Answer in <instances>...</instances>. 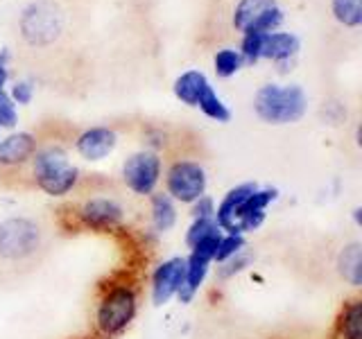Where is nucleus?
I'll return each mask as SVG.
<instances>
[{
  "label": "nucleus",
  "instance_id": "obj_1",
  "mask_svg": "<svg viewBox=\"0 0 362 339\" xmlns=\"http://www.w3.org/2000/svg\"><path fill=\"white\" fill-rule=\"evenodd\" d=\"M141 312V292L139 285L132 280H116L102 287L95 312L93 326L100 339H116L124 335L134 326L136 316Z\"/></svg>",
  "mask_w": 362,
  "mask_h": 339
},
{
  "label": "nucleus",
  "instance_id": "obj_2",
  "mask_svg": "<svg viewBox=\"0 0 362 339\" xmlns=\"http://www.w3.org/2000/svg\"><path fill=\"white\" fill-rule=\"evenodd\" d=\"M32 179L43 195L62 199L73 195L82 172L71 163L66 150L59 145H45L32 156Z\"/></svg>",
  "mask_w": 362,
  "mask_h": 339
},
{
  "label": "nucleus",
  "instance_id": "obj_3",
  "mask_svg": "<svg viewBox=\"0 0 362 339\" xmlns=\"http://www.w3.org/2000/svg\"><path fill=\"white\" fill-rule=\"evenodd\" d=\"M254 111L267 124H292L305 116L308 97L297 84H265L254 97Z\"/></svg>",
  "mask_w": 362,
  "mask_h": 339
},
{
  "label": "nucleus",
  "instance_id": "obj_4",
  "mask_svg": "<svg viewBox=\"0 0 362 339\" xmlns=\"http://www.w3.org/2000/svg\"><path fill=\"white\" fill-rule=\"evenodd\" d=\"M43 229L37 220L25 215H11L0 220V260L3 263H28L41 251Z\"/></svg>",
  "mask_w": 362,
  "mask_h": 339
},
{
  "label": "nucleus",
  "instance_id": "obj_5",
  "mask_svg": "<svg viewBox=\"0 0 362 339\" xmlns=\"http://www.w3.org/2000/svg\"><path fill=\"white\" fill-rule=\"evenodd\" d=\"M71 222L75 229L90 231V233H111L122 229L127 222V210L116 197H88L79 201L71 210Z\"/></svg>",
  "mask_w": 362,
  "mask_h": 339
},
{
  "label": "nucleus",
  "instance_id": "obj_6",
  "mask_svg": "<svg viewBox=\"0 0 362 339\" xmlns=\"http://www.w3.org/2000/svg\"><path fill=\"white\" fill-rule=\"evenodd\" d=\"M163 192L181 206H190L209 190V174L199 161L179 158L163 172Z\"/></svg>",
  "mask_w": 362,
  "mask_h": 339
},
{
  "label": "nucleus",
  "instance_id": "obj_7",
  "mask_svg": "<svg viewBox=\"0 0 362 339\" xmlns=\"http://www.w3.org/2000/svg\"><path fill=\"white\" fill-rule=\"evenodd\" d=\"M163 179V161L156 150H139L122 163V184L136 197H150Z\"/></svg>",
  "mask_w": 362,
  "mask_h": 339
},
{
  "label": "nucleus",
  "instance_id": "obj_8",
  "mask_svg": "<svg viewBox=\"0 0 362 339\" xmlns=\"http://www.w3.org/2000/svg\"><path fill=\"white\" fill-rule=\"evenodd\" d=\"M279 199V188L272 186H256L254 192L249 195L240 206H238L235 215L231 218L229 226L222 233H238V235H249L258 231L267 220L269 206Z\"/></svg>",
  "mask_w": 362,
  "mask_h": 339
},
{
  "label": "nucleus",
  "instance_id": "obj_9",
  "mask_svg": "<svg viewBox=\"0 0 362 339\" xmlns=\"http://www.w3.org/2000/svg\"><path fill=\"white\" fill-rule=\"evenodd\" d=\"M64 25L62 11L52 3H32L21 18V30L32 45H48L59 37Z\"/></svg>",
  "mask_w": 362,
  "mask_h": 339
},
{
  "label": "nucleus",
  "instance_id": "obj_10",
  "mask_svg": "<svg viewBox=\"0 0 362 339\" xmlns=\"http://www.w3.org/2000/svg\"><path fill=\"white\" fill-rule=\"evenodd\" d=\"M184 256H170L152 269L150 280H147V290H150V303L154 308H163L173 299H177L181 282H184Z\"/></svg>",
  "mask_w": 362,
  "mask_h": 339
},
{
  "label": "nucleus",
  "instance_id": "obj_11",
  "mask_svg": "<svg viewBox=\"0 0 362 339\" xmlns=\"http://www.w3.org/2000/svg\"><path fill=\"white\" fill-rule=\"evenodd\" d=\"M116 145H118V133L109 127H90L75 138L77 154L90 163L107 158L113 150H116Z\"/></svg>",
  "mask_w": 362,
  "mask_h": 339
},
{
  "label": "nucleus",
  "instance_id": "obj_12",
  "mask_svg": "<svg viewBox=\"0 0 362 339\" xmlns=\"http://www.w3.org/2000/svg\"><path fill=\"white\" fill-rule=\"evenodd\" d=\"M213 269V260L204 258L199 254H190L186 256V269H184V282H181V290L177 294L179 303H192L197 299V294L202 292V287L206 285V280L211 276Z\"/></svg>",
  "mask_w": 362,
  "mask_h": 339
},
{
  "label": "nucleus",
  "instance_id": "obj_13",
  "mask_svg": "<svg viewBox=\"0 0 362 339\" xmlns=\"http://www.w3.org/2000/svg\"><path fill=\"white\" fill-rule=\"evenodd\" d=\"M37 138L30 131H11L0 138V167H21L32 161L37 152Z\"/></svg>",
  "mask_w": 362,
  "mask_h": 339
},
{
  "label": "nucleus",
  "instance_id": "obj_14",
  "mask_svg": "<svg viewBox=\"0 0 362 339\" xmlns=\"http://www.w3.org/2000/svg\"><path fill=\"white\" fill-rule=\"evenodd\" d=\"M150 199V226L156 235H165L177 226L179 222V203L168 197L163 190H156Z\"/></svg>",
  "mask_w": 362,
  "mask_h": 339
},
{
  "label": "nucleus",
  "instance_id": "obj_15",
  "mask_svg": "<svg viewBox=\"0 0 362 339\" xmlns=\"http://www.w3.org/2000/svg\"><path fill=\"white\" fill-rule=\"evenodd\" d=\"M335 269L346 285L354 290L362 285V244L358 240H351L339 246L335 256Z\"/></svg>",
  "mask_w": 362,
  "mask_h": 339
},
{
  "label": "nucleus",
  "instance_id": "obj_16",
  "mask_svg": "<svg viewBox=\"0 0 362 339\" xmlns=\"http://www.w3.org/2000/svg\"><path fill=\"white\" fill-rule=\"evenodd\" d=\"M335 339H362V299L351 297L342 303L335 326H333Z\"/></svg>",
  "mask_w": 362,
  "mask_h": 339
},
{
  "label": "nucleus",
  "instance_id": "obj_17",
  "mask_svg": "<svg viewBox=\"0 0 362 339\" xmlns=\"http://www.w3.org/2000/svg\"><path fill=\"white\" fill-rule=\"evenodd\" d=\"M209 86L211 84H209L206 75L199 73V71H188V73H184L181 77H177V82H175V95L181 102H184V105L197 107L202 95L206 93Z\"/></svg>",
  "mask_w": 362,
  "mask_h": 339
},
{
  "label": "nucleus",
  "instance_id": "obj_18",
  "mask_svg": "<svg viewBox=\"0 0 362 339\" xmlns=\"http://www.w3.org/2000/svg\"><path fill=\"white\" fill-rule=\"evenodd\" d=\"M299 48V39L290 32H269L263 39V50H260V56H267V59L274 61H283L290 59V56L297 52Z\"/></svg>",
  "mask_w": 362,
  "mask_h": 339
},
{
  "label": "nucleus",
  "instance_id": "obj_19",
  "mask_svg": "<svg viewBox=\"0 0 362 339\" xmlns=\"http://www.w3.org/2000/svg\"><path fill=\"white\" fill-rule=\"evenodd\" d=\"M272 7H276V0H240L235 7V14H233L235 28L243 32H249L258 23V18Z\"/></svg>",
  "mask_w": 362,
  "mask_h": 339
},
{
  "label": "nucleus",
  "instance_id": "obj_20",
  "mask_svg": "<svg viewBox=\"0 0 362 339\" xmlns=\"http://www.w3.org/2000/svg\"><path fill=\"white\" fill-rule=\"evenodd\" d=\"M199 111L204 113L206 118H211V120H215V122H229L231 120V111H229V107L224 105L222 102V97L215 93L213 90V86H209L206 88V93L202 95V100H199Z\"/></svg>",
  "mask_w": 362,
  "mask_h": 339
},
{
  "label": "nucleus",
  "instance_id": "obj_21",
  "mask_svg": "<svg viewBox=\"0 0 362 339\" xmlns=\"http://www.w3.org/2000/svg\"><path fill=\"white\" fill-rule=\"evenodd\" d=\"M247 249V235H238V233H222L220 242H218V251H215L213 265H222L226 260L235 258L238 254H243Z\"/></svg>",
  "mask_w": 362,
  "mask_h": 339
},
{
  "label": "nucleus",
  "instance_id": "obj_22",
  "mask_svg": "<svg viewBox=\"0 0 362 339\" xmlns=\"http://www.w3.org/2000/svg\"><path fill=\"white\" fill-rule=\"evenodd\" d=\"M333 14L346 28H358L362 23L360 0H333Z\"/></svg>",
  "mask_w": 362,
  "mask_h": 339
},
{
  "label": "nucleus",
  "instance_id": "obj_23",
  "mask_svg": "<svg viewBox=\"0 0 362 339\" xmlns=\"http://www.w3.org/2000/svg\"><path fill=\"white\" fill-rule=\"evenodd\" d=\"M252 265H254V256H252V251H249V249H245L243 254H238L235 258H231V260H226V263L218 265V278L220 280H231L235 276L245 274V271L252 267Z\"/></svg>",
  "mask_w": 362,
  "mask_h": 339
},
{
  "label": "nucleus",
  "instance_id": "obj_24",
  "mask_svg": "<svg viewBox=\"0 0 362 339\" xmlns=\"http://www.w3.org/2000/svg\"><path fill=\"white\" fill-rule=\"evenodd\" d=\"M218 229H220V226L215 224V220H190L188 229L184 233V242H186L188 249H192V246H195L202 240V237H206L209 233L218 231Z\"/></svg>",
  "mask_w": 362,
  "mask_h": 339
},
{
  "label": "nucleus",
  "instance_id": "obj_25",
  "mask_svg": "<svg viewBox=\"0 0 362 339\" xmlns=\"http://www.w3.org/2000/svg\"><path fill=\"white\" fill-rule=\"evenodd\" d=\"M243 56L235 50H220L215 54V71H218L220 77H231L240 71Z\"/></svg>",
  "mask_w": 362,
  "mask_h": 339
},
{
  "label": "nucleus",
  "instance_id": "obj_26",
  "mask_svg": "<svg viewBox=\"0 0 362 339\" xmlns=\"http://www.w3.org/2000/svg\"><path fill=\"white\" fill-rule=\"evenodd\" d=\"M263 39H265V32H245L243 56H245L247 61H258L260 59V50H263Z\"/></svg>",
  "mask_w": 362,
  "mask_h": 339
},
{
  "label": "nucleus",
  "instance_id": "obj_27",
  "mask_svg": "<svg viewBox=\"0 0 362 339\" xmlns=\"http://www.w3.org/2000/svg\"><path fill=\"white\" fill-rule=\"evenodd\" d=\"M18 124V109L7 93H0V129H14Z\"/></svg>",
  "mask_w": 362,
  "mask_h": 339
},
{
  "label": "nucleus",
  "instance_id": "obj_28",
  "mask_svg": "<svg viewBox=\"0 0 362 339\" xmlns=\"http://www.w3.org/2000/svg\"><path fill=\"white\" fill-rule=\"evenodd\" d=\"M190 220H213L215 218V199L211 195H202L190 203Z\"/></svg>",
  "mask_w": 362,
  "mask_h": 339
},
{
  "label": "nucleus",
  "instance_id": "obj_29",
  "mask_svg": "<svg viewBox=\"0 0 362 339\" xmlns=\"http://www.w3.org/2000/svg\"><path fill=\"white\" fill-rule=\"evenodd\" d=\"M11 102L14 105H30L32 97H34V86L30 82H16L14 86H11V93H9Z\"/></svg>",
  "mask_w": 362,
  "mask_h": 339
},
{
  "label": "nucleus",
  "instance_id": "obj_30",
  "mask_svg": "<svg viewBox=\"0 0 362 339\" xmlns=\"http://www.w3.org/2000/svg\"><path fill=\"white\" fill-rule=\"evenodd\" d=\"M5 84H7V68L3 56H0V93H5Z\"/></svg>",
  "mask_w": 362,
  "mask_h": 339
},
{
  "label": "nucleus",
  "instance_id": "obj_31",
  "mask_svg": "<svg viewBox=\"0 0 362 339\" xmlns=\"http://www.w3.org/2000/svg\"><path fill=\"white\" fill-rule=\"evenodd\" d=\"M351 215H354V222H356V226L360 229V226H362V206H356Z\"/></svg>",
  "mask_w": 362,
  "mask_h": 339
}]
</instances>
